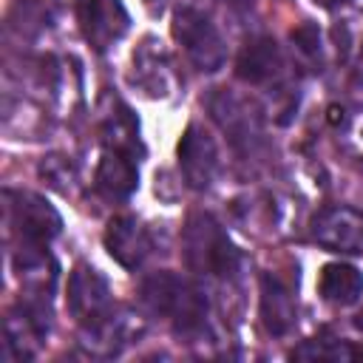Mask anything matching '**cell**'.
I'll list each match as a JSON object with an SVG mask.
<instances>
[{
  "instance_id": "obj_1",
  "label": "cell",
  "mask_w": 363,
  "mask_h": 363,
  "mask_svg": "<svg viewBox=\"0 0 363 363\" xmlns=\"http://www.w3.org/2000/svg\"><path fill=\"white\" fill-rule=\"evenodd\" d=\"M139 295L156 315L167 318L173 323V329L182 332V335H196L207 323V298H204V292L193 281H187L176 272L164 269V272L147 275L139 286Z\"/></svg>"
},
{
  "instance_id": "obj_2",
  "label": "cell",
  "mask_w": 363,
  "mask_h": 363,
  "mask_svg": "<svg viewBox=\"0 0 363 363\" xmlns=\"http://www.w3.org/2000/svg\"><path fill=\"white\" fill-rule=\"evenodd\" d=\"M182 255L190 272L207 278H233L241 255L224 227L210 213H193L182 230Z\"/></svg>"
},
{
  "instance_id": "obj_3",
  "label": "cell",
  "mask_w": 363,
  "mask_h": 363,
  "mask_svg": "<svg viewBox=\"0 0 363 363\" xmlns=\"http://www.w3.org/2000/svg\"><path fill=\"white\" fill-rule=\"evenodd\" d=\"M170 31H173V40L182 45V51L199 71L216 74L218 68H224L227 43L204 9L193 6V3L176 6L173 17H170Z\"/></svg>"
},
{
  "instance_id": "obj_4",
  "label": "cell",
  "mask_w": 363,
  "mask_h": 363,
  "mask_svg": "<svg viewBox=\"0 0 363 363\" xmlns=\"http://www.w3.org/2000/svg\"><path fill=\"white\" fill-rule=\"evenodd\" d=\"M9 224L26 244H48L62 230L60 213L31 190H6Z\"/></svg>"
},
{
  "instance_id": "obj_5",
  "label": "cell",
  "mask_w": 363,
  "mask_h": 363,
  "mask_svg": "<svg viewBox=\"0 0 363 363\" xmlns=\"http://www.w3.org/2000/svg\"><path fill=\"white\" fill-rule=\"evenodd\" d=\"M210 113L221 125V130L227 133L233 147L250 153L264 142V119L250 99H244L233 91H218L210 99Z\"/></svg>"
},
{
  "instance_id": "obj_6",
  "label": "cell",
  "mask_w": 363,
  "mask_h": 363,
  "mask_svg": "<svg viewBox=\"0 0 363 363\" xmlns=\"http://www.w3.org/2000/svg\"><path fill=\"white\" fill-rule=\"evenodd\" d=\"M176 156H179V170H182V179L187 182V187L207 190L216 182L221 159H218V145L204 125L190 122L184 128L179 147H176Z\"/></svg>"
},
{
  "instance_id": "obj_7",
  "label": "cell",
  "mask_w": 363,
  "mask_h": 363,
  "mask_svg": "<svg viewBox=\"0 0 363 363\" xmlns=\"http://www.w3.org/2000/svg\"><path fill=\"white\" fill-rule=\"evenodd\" d=\"M309 233L312 241L329 252H346V255L363 252V213L354 207L335 204L318 210L312 216Z\"/></svg>"
},
{
  "instance_id": "obj_8",
  "label": "cell",
  "mask_w": 363,
  "mask_h": 363,
  "mask_svg": "<svg viewBox=\"0 0 363 363\" xmlns=\"http://www.w3.org/2000/svg\"><path fill=\"white\" fill-rule=\"evenodd\" d=\"M74 9L82 37L96 51H108L130 28V17L122 0H74Z\"/></svg>"
},
{
  "instance_id": "obj_9",
  "label": "cell",
  "mask_w": 363,
  "mask_h": 363,
  "mask_svg": "<svg viewBox=\"0 0 363 363\" xmlns=\"http://www.w3.org/2000/svg\"><path fill=\"white\" fill-rule=\"evenodd\" d=\"M68 309L79 326H91L102 320L111 306V289L99 269L88 264H77L68 275Z\"/></svg>"
},
{
  "instance_id": "obj_10",
  "label": "cell",
  "mask_w": 363,
  "mask_h": 363,
  "mask_svg": "<svg viewBox=\"0 0 363 363\" xmlns=\"http://www.w3.org/2000/svg\"><path fill=\"white\" fill-rule=\"evenodd\" d=\"M102 241H105L108 255L116 264H122L125 269L142 267V261L153 250V238H150L147 227L139 218H133V216H116V218H111L108 227H105Z\"/></svg>"
},
{
  "instance_id": "obj_11",
  "label": "cell",
  "mask_w": 363,
  "mask_h": 363,
  "mask_svg": "<svg viewBox=\"0 0 363 363\" xmlns=\"http://www.w3.org/2000/svg\"><path fill=\"white\" fill-rule=\"evenodd\" d=\"M133 82L153 99L173 94V88H176L173 62H170L167 48L159 40L145 37L142 45L133 51Z\"/></svg>"
},
{
  "instance_id": "obj_12",
  "label": "cell",
  "mask_w": 363,
  "mask_h": 363,
  "mask_svg": "<svg viewBox=\"0 0 363 363\" xmlns=\"http://www.w3.org/2000/svg\"><path fill=\"white\" fill-rule=\"evenodd\" d=\"M145 332V323L139 320V315L119 309V312H108L102 320L82 326V346L96 352V354H116L122 346L139 340Z\"/></svg>"
},
{
  "instance_id": "obj_13",
  "label": "cell",
  "mask_w": 363,
  "mask_h": 363,
  "mask_svg": "<svg viewBox=\"0 0 363 363\" xmlns=\"http://www.w3.org/2000/svg\"><path fill=\"white\" fill-rule=\"evenodd\" d=\"M235 74L247 85H269L284 74V54L272 37H252L238 60H235Z\"/></svg>"
},
{
  "instance_id": "obj_14",
  "label": "cell",
  "mask_w": 363,
  "mask_h": 363,
  "mask_svg": "<svg viewBox=\"0 0 363 363\" xmlns=\"http://www.w3.org/2000/svg\"><path fill=\"white\" fill-rule=\"evenodd\" d=\"M94 184L105 199H113V201L128 199L139 187L136 159L128 153H119V150H105L99 164H96Z\"/></svg>"
},
{
  "instance_id": "obj_15",
  "label": "cell",
  "mask_w": 363,
  "mask_h": 363,
  "mask_svg": "<svg viewBox=\"0 0 363 363\" xmlns=\"http://www.w3.org/2000/svg\"><path fill=\"white\" fill-rule=\"evenodd\" d=\"M261 320L267 326L269 335H286L292 326H295V301H292V292L289 286L272 275V272H264L261 275Z\"/></svg>"
},
{
  "instance_id": "obj_16",
  "label": "cell",
  "mask_w": 363,
  "mask_h": 363,
  "mask_svg": "<svg viewBox=\"0 0 363 363\" xmlns=\"http://www.w3.org/2000/svg\"><path fill=\"white\" fill-rule=\"evenodd\" d=\"M318 292L323 301H329L335 306H352L363 298V272L354 264L332 261L320 269Z\"/></svg>"
},
{
  "instance_id": "obj_17",
  "label": "cell",
  "mask_w": 363,
  "mask_h": 363,
  "mask_svg": "<svg viewBox=\"0 0 363 363\" xmlns=\"http://www.w3.org/2000/svg\"><path fill=\"white\" fill-rule=\"evenodd\" d=\"M102 139L108 150H119L128 156H142V142H139V122L133 119L130 108L122 99H111V108L102 113Z\"/></svg>"
},
{
  "instance_id": "obj_18",
  "label": "cell",
  "mask_w": 363,
  "mask_h": 363,
  "mask_svg": "<svg viewBox=\"0 0 363 363\" xmlns=\"http://www.w3.org/2000/svg\"><path fill=\"white\" fill-rule=\"evenodd\" d=\"M329 125L335 128L340 147L349 156L363 159V105H354V108L332 105L329 108Z\"/></svg>"
},
{
  "instance_id": "obj_19",
  "label": "cell",
  "mask_w": 363,
  "mask_h": 363,
  "mask_svg": "<svg viewBox=\"0 0 363 363\" xmlns=\"http://www.w3.org/2000/svg\"><path fill=\"white\" fill-rule=\"evenodd\" d=\"M289 43H292V51L298 54V60L303 65H309L312 71H320L323 57H326V43H323V31L315 23L306 20L298 28H292L289 31Z\"/></svg>"
},
{
  "instance_id": "obj_20",
  "label": "cell",
  "mask_w": 363,
  "mask_h": 363,
  "mask_svg": "<svg viewBox=\"0 0 363 363\" xmlns=\"http://www.w3.org/2000/svg\"><path fill=\"white\" fill-rule=\"evenodd\" d=\"M292 357H298V360H352V357H357V352L343 340L315 337V340H303L298 349H292Z\"/></svg>"
},
{
  "instance_id": "obj_21",
  "label": "cell",
  "mask_w": 363,
  "mask_h": 363,
  "mask_svg": "<svg viewBox=\"0 0 363 363\" xmlns=\"http://www.w3.org/2000/svg\"><path fill=\"white\" fill-rule=\"evenodd\" d=\"M14 14H20V23H14V28H20L23 34H40L48 28V6L43 0H20L14 6Z\"/></svg>"
},
{
  "instance_id": "obj_22",
  "label": "cell",
  "mask_w": 363,
  "mask_h": 363,
  "mask_svg": "<svg viewBox=\"0 0 363 363\" xmlns=\"http://www.w3.org/2000/svg\"><path fill=\"white\" fill-rule=\"evenodd\" d=\"M40 176H43L51 187H57L60 193H68V190L74 187V182H77L74 164H71L65 156H45V159L40 162Z\"/></svg>"
},
{
  "instance_id": "obj_23",
  "label": "cell",
  "mask_w": 363,
  "mask_h": 363,
  "mask_svg": "<svg viewBox=\"0 0 363 363\" xmlns=\"http://www.w3.org/2000/svg\"><path fill=\"white\" fill-rule=\"evenodd\" d=\"M315 6L326 11H357L363 14V0H315Z\"/></svg>"
},
{
  "instance_id": "obj_24",
  "label": "cell",
  "mask_w": 363,
  "mask_h": 363,
  "mask_svg": "<svg viewBox=\"0 0 363 363\" xmlns=\"http://www.w3.org/2000/svg\"><path fill=\"white\" fill-rule=\"evenodd\" d=\"M352 85L354 88H363V43H360V51H357V62L352 68Z\"/></svg>"
},
{
  "instance_id": "obj_25",
  "label": "cell",
  "mask_w": 363,
  "mask_h": 363,
  "mask_svg": "<svg viewBox=\"0 0 363 363\" xmlns=\"http://www.w3.org/2000/svg\"><path fill=\"white\" fill-rule=\"evenodd\" d=\"M230 9H235V11H250L252 6H255V0H224Z\"/></svg>"
},
{
  "instance_id": "obj_26",
  "label": "cell",
  "mask_w": 363,
  "mask_h": 363,
  "mask_svg": "<svg viewBox=\"0 0 363 363\" xmlns=\"http://www.w3.org/2000/svg\"><path fill=\"white\" fill-rule=\"evenodd\" d=\"M145 6H150V9H159L162 11V6H164V0H142Z\"/></svg>"
},
{
  "instance_id": "obj_27",
  "label": "cell",
  "mask_w": 363,
  "mask_h": 363,
  "mask_svg": "<svg viewBox=\"0 0 363 363\" xmlns=\"http://www.w3.org/2000/svg\"><path fill=\"white\" fill-rule=\"evenodd\" d=\"M354 326H357V329H363V312H360V315L354 318Z\"/></svg>"
},
{
  "instance_id": "obj_28",
  "label": "cell",
  "mask_w": 363,
  "mask_h": 363,
  "mask_svg": "<svg viewBox=\"0 0 363 363\" xmlns=\"http://www.w3.org/2000/svg\"><path fill=\"white\" fill-rule=\"evenodd\" d=\"M360 354H363V352H360Z\"/></svg>"
}]
</instances>
